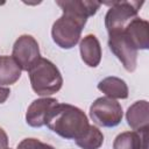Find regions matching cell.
Masks as SVG:
<instances>
[{
    "instance_id": "obj_8",
    "label": "cell",
    "mask_w": 149,
    "mask_h": 149,
    "mask_svg": "<svg viewBox=\"0 0 149 149\" xmlns=\"http://www.w3.org/2000/svg\"><path fill=\"white\" fill-rule=\"evenodd\" d=\"M108 47L128 72L135 71L137 64V51L128 45L121 31L108 35Z\"/></svg>"
},
{
    "instance_id": "obj_1",
    "label": "cell",
    "mask_w": 149,
    "mask_h": 149,
    "mask_svg": "<svg viewBox=\"0 0 149 149\" xmlns=\"http://www.w3.org/2000/svg\"><path fill=\"white\" fill-rule=\"evenodd\" d=\"M63 14L51 28L52 41L62 49H72L80 40L81 31L90 16H93L101 3L92 0L56 1Z\"/></svg>"
},
{
    "instance_id": "obj_4",
    "label": "cell",
    "mask_w": 149,
    "mask_h": 149,
    "mask_svg": "<svg viewBox=\"0 0 149 149\" xmlns=\"http://www.w3.org/2000/svg\"><path fill=\"white\" fill-rule=\"evenodd\" d=\"M109 6L105 15V27L109 34L119 33L135 17L143 5V1H112L106 2Z\"/></svg>"
},
{
    "instance_id": "obj_11",
    "label": "cell",
    "mask_w": 149,
    "mask_h": 149,
    "mask_svg": "<svg viewBox=\"0 0 149 149\" xmlns=\"http://www.w3.org/2000/svg\"><path fill=\"white\" fill-rule=\"evenodd\" d=\"M148 130L142 129L119 134L113 142V149H148Z\"/></svg>"
},
{
    "instance_id": "obj_7",
    "label": "cell",
    "mask_w": 149,
    "mask_h": 149,
    "mask_svg": "<svg viewBox=\"0 0 149 149\" xmlns=\"http://www.w3.org/2000/svg\"><path fill=\"white\" fill-rule=\"evenodd\" d=\"M125 41L134 50L149 49V23L148 21L135 17L121 31Z\"/></svg>"
},
{
    "instance_id": "obj_2",
    "label": "cell",
    "mask_w": 149,
    "mask_h": 149,
    "mask_svg": "<svg viewBox=\"0 0 149 149\" xmlns=\"http://www.w3.org/2000/svg\"><path fill=\"white\" fill-rule=\"evenodd\" d=\"M45 126L65 140L80 139L90 127L86 114L70 104H57L48 114Z\"/></svg>"
},
{
    "instance_id": "obj_15",
    "label": "cell",
    "mask_w": 149,
    "mask_h": 149,
    "mask_svg": "<svg viewBox=\"0 0 149 149\" xmlns=\"http://www.w3.org/2000/svg\"><path fill=\"white\" fill-rule=\"evenodd\" d=\"M104 143V135L95 126L90 125L88 130L78 140L76 144L81 149H99Z\"/></svg>"
},
{
    "instance_id": "obj_6",
    "label": "cell",
    "mask_w": 149,
    "mask_h": 149,
    "mask_svg": "<svg viewBox=\"0 0 149 149\" xmlns=\"http://www.w3.org/2000/svg\"><path fill=\"white\" fill-rule=\"evenodd\" d=\"M12 57L22 71H28L41 57L37 41L31 35H21L13 45Z\"/></svg>"
},
{
    "instance_id": "obj_9",
    "label": "cell",
    "mask_w": 149,
    "mask_h": 149,
    "mask_svg": "<svg viewBox=\"0 0 149 149\" xmlns=\"http://www.w3.org/2000/svg\"><path fill=\"white\" fill-rule=\"evenodd\" d=\"M58 101L55 98H40L34 100L26 113V122L33 128H41L45 126V121L51 108L57 105Z\"/></svg>"
},
{
    "instance_id": "obj_17",
    "label": "cell",
    "mask_w": 149,
    "mask_h": 149,
    "mask_svg": "<svg viewBox=\"0 0 149 149\" xmlns=\"http://www.w3.org/2000/svg\"><path fill=\"white\" fill-rule=\"evenodd\" d=\"M0 149H8V136L7 133L0 127Z\"/></svg>"
},
{
    "instance_id": "obj_5",
    "label": "cell",
    "mask_w": 149,
    "mask_h": 149,
    "mask_svg": "<svg viewBox=\"0 0 149 149\" xmlns=\"http://www.w3.org/2000/svg\"><path fill=\"white\" fill-rule=\"evenodd\" d=\"M90 116L95 125L105 128H113L121 122L123 111L120 102L115 99L100 97L91 105Z\"/></svg>"
},
{
    "instance_id": "obj_13",
    "label": "cell",
    "mask_w": 149,
    "mask_h": 149,
    "mask_svg": "<svg viewBox=\"0 0 149 149\" xmlns=\"http://www.w3.org/2000/svg\"><path fill=\"white\" fill-rule=\"evenodd\" d=\"M98 90L105 94V97L112 99H127L128 86L126 81L119 77H106L98 83Z\"/></svg>"
},
{
    "instance_id": "obj_10",
    "label": "cell",
    "mask_w": 149,
    "mask_h": 149,
    "mask_svg": "<svg viewBox=\"0 0 149 149\" xmlns=\"http://www.w3.org/2000/svg\"><path fill=\"white\" fill-rule=\"evenodd\" d=\"M128 126L133 130L149 129V105L147 100L135 101L128 107L126 113Z\"/></svg>"
},
{
    "instance_id": "obj_16",
    "label": "cell",
    "mask_w": 149,
    "mask_h": 149,
    "mask_svg": "<svg viewBox=\"0 0 149 149\" xmlns=\"http://www.w3.org/2000/svg\"><path fill=\"white\" fill-rule=\"evenodd\" d=\"M16 149H55L52 146L44 143L42 141H40L38 139H34V137H29V139H24L22 140L19 144Z\"/></svg>"
},
{
    "instance_id": "obj_12",
    "label": "cell",
    "mask_w": 149,
    "mask_h": 149,
    "mask_svg": "<svg viewBox=\"0 0 149 149\" xmlns=\"http://www.w3.org/2000/svg\"><path fill=\"white\" fill-rule=\"evenodd\" d=\"M79 51L83 62L90 68H97L101 62V47L95 35L88 34L79 43Z\"/></svg>"
},
{
    "instance_id": "obj_14",
    "label": "cell",
    "mask_w": 149,
    "mask_h": 149,
    "mask_svg": "<svg viewBox=\"0 0 149 149\" xmlns=\"http://www.w3.org/2000/svg\"><path fill=\"white\" fill-rule=\"evenodd\" d=\"M21 68L12 56H0V85L15 84L21 77Z\"/></svg>"
},
{
    "instance_id": "obj_18",
    "label": "cell",
    "mask_w": 149,
    "mask_h": 149,
    "mask_svg": "<svg viewBox=\"0 0 149 149\" xmlns=\"http://www.w3.org/2000/svg\"><path fill=\"white\" fill-rule=\"evenodd\" d=\"M9 94H10V90L8 87H5V86L0 85V104H3L8 99Z\"/></svg>"
},
{
    "instance_id": "obj_3",
    "label": "cell",
    "mask_w": 149,
    "mask_h": 149,
    "mask_svg": "<svg viewBox=\"0 0 149 149\" xmlns=\"http://www.w3.org/2000/svg\"><path fill=\"white\" fill-rule=\"evenodd\" d=\"M33 91L41 95L48 97L62 88L63 77L58 68L49 59L40 57L28 70Z\"/></svg>"
}]
</instances>
